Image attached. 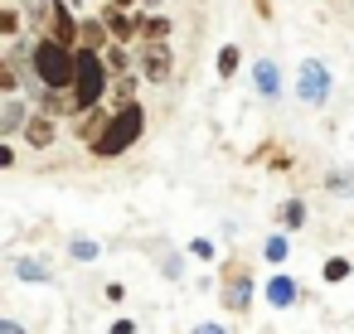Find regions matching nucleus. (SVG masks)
<instances>
[{"instance_id": "nucleus-10", "label": "nucleus", "mask_w": 354, "mask_h": 334, "mask_svg": "<svg viewBox=\"0 0 354 334\" xmlns=\"http://www.w3.org/2000/svg\"><path fill=\"white\" fill-rule=\"evenodd\" d=\"M54 136H59V126H54V117H49V112H39V117H30V126H25V141H30L35 150H44V146H54Z\"/></svg>"}, {"instance_id": "nucleus-16", "label": "nucleus", "mask_w": 354, "mask_h": 334, "mask_svg": "<svg viewBox=\"0 0 354 334\" xmlns=\"http://www.w3.org/2000/svg\"><path fill=\"white\" fill-rule=\"evenodd\" d=\"M238 63H243L238 44H223V49H218V78H233V73H238Z\"/></svg>"}, {"instance_id": "nucleus-12", "label": "nucleus", "mask_w": 354, "mask_h": 334, "mask_svg": "<svg viewBox=\"0 0 354 334\" xmlns=\"http://www.w3.org/2000/svg\"><path fill=\"white\" fill-rule=\"evenodd\" d=\"M107 39H112V35H107V25H102V20H83V30H78V49L102 54V49H112Z\"/></svg>"}, {"instance_id": "nucleus-6", "label": "nucleus", "mask_w": 354, "mask_h": 334, "mask_svg": "<svg viewBox=\"0 0 354 334\" xmlns=\"http://www.w3.org/2000/svg\"><path fill=\"white\" fill-rule=\"evenodd\" d=\"M49 39H59V44H78V30H83V20H73V6H68V0H54V10H49Z\"/></svg>"}, {"instance_id": "nucleus-25", "label": "nucleus", "mask_w": 354, "mask_h": 334, "mask_svg": "<svg viewBox=\"0 0 354 334\" xmlns=\"http://www.w3.org/2000/svg\"><path fill=\"white\" fill-rule=\"evenodd\" d=\"M0 334H25V324L20 320H0Z\"/></svg>"}, {"instance_id": "nucleus-5", "label": "nucleus", "mask_w": 354, "mask_h": 334, "mask_svg": "<svg viewBox=\"0 0 354 334\" xmlns=\"http://www.w3.org/2000/svg\"><path fill=\"white\" fill-rule=\"evenodd\" d=\"M223 310H248L252 305V271L243 266V262H233L228 271H223Z\"/></svg>"}, {"instance_id": "nucleus-19", "label": "nucleus", "mask_w": 354, "mask_h": 334, "mask_svg": "<svg viewBox=\"0 0 354 334\" xmlns=\"http://www.w3.org/2000/svg\"><path fill=\"white\" fill-rule=\"evenodd\" d=\"M281 223H286V228H301V223H306V204H301V199H286V204H281Z\"/></svg>"}, {"instance_id": "nucleus-4", "label": "nucleus", "mask_w": 354, "mask_h": 334, "mask_svg": "<svg viewBox=\"0 0 354 334\" xmlns=\"http://www.w3.org/2000/svg\"><path fill=\"white\" fill-rule=\"evenodd\" d=\"M296 97L310 102V107H325V102H330V68H325L320 59H306V63L296 68Z\"/></svg>"}, {"instance_id": "nucleus-29", "label": "nucleus", "mask_w": 354, "mask_h": 334, "mask_svg": "<svg viewBox=\"0 0 354 334\" xmlns=\"http://www.w3.org/2000/svg\"><path fill=\"white\" fill-rule=\"evenodd\" d=\"M141 6H160V0H141Z\"/></svg>"}, {"instance_id": "nucleus-28", "label": "nucleus", "mask_w": 354, "mask_h": 334, "mask_svg": "<svg viewBox=\"0 0 354 334\" xmlns=\"http://www.w3.org/2000/svg\"><path fill=\"white\" fill-rule=\"evenodd\" d=\"M112 6H117V10H127V6H141V0H112Z\"/></svg>"}, {"instance_id": "nucleus-27", "label": "nucleus", "mask_w": 354, "mask_h": 334, "mask_svg": "<svg viewBox=\"0 0 354 334\" xmlns=\"http://www.w3.org/2000/svg\"><path fill=\"white\" fill-rule=\"evenodd\" d=\"M257 15H262V20H267V15H272V6H267V0H257Z\"/></svg>"}, {"instance_id": "nucleus-15", "label": "nucleus", "mask_w": 354, "mask_h": 334, "mask_svg": "<svg viewBox=\"0 0 354 334\" xmlns=\"http://www.w3.org/2000/svg\"><path fill=\"white\" fill-rule=\"evenodd\" d=\"M141 39H151V44H165V39H170V20H165V15H151V20H141Z\"/></svg>"}, {"instance_id": "nucleus-13", "label": "nucleus", "mask_w": 354, "mask_h": 334, "mask_svg": "<svg viewBox=\"0 0 354 334\" xmlns=\"http://www.w3.org/2000/svg\"><path fill=\"white\" fill-rule=\"evenodd\" d=\"M102 25H107V35H112V39H131V35H141V20H127L117 6H107V10H102Z\"/></svg>"}, {"instance_id": "nucleus-1", "label": "nucleus", "mask_w": 354, "mask_h": 334, "mask_svg": "<svg viewBox=\"0 0 354 334\" xmlns=\"http://www.w3.org/2000/svg\"><path fill=\"white\" fill-rule=\"evenodd\" d=\"M141 136H146V112H141V102H122V107L107 112V121L97 126L93 155H97V160H117V155H127Z\"/></svg>"}, {"instance_id": "nucleus-8", "label": "nucleus", "mask_w": 354, "mask_h": 334, "mask_svg": "<svg viewBox=\"0 0 354 334\" xmlns=\"http://www.w3.org/2000/svg\"><path fill=\"white\" fill-rule=\"evenodd\" d=\"M141 73H146V83H165V78H170V49H165V44H146Z\"/></svg>"}, {"instance_id": "nucleus-24", "label": "nucleus", "mask_w": 354, "mask_h": 334, "mask_svg": "<svg viewBox=\"0 0 354 334\" xmlns=\"http://www.w3.org/2000/svg\"><path fill=\"white\" fill-rule=\"evenodd\" d=\"M194 334H228V329H223L218 320H199V324H194Z\"/></svg>"}, {"instance_id": "nucleus-2", "label": "nucleus", "mask_w": 354, "mask_h": 334, "mask_svg": "<svg viewBox=\"0 0 354 334\" xmlns=\"http://www.w3.org/2000/svg\"><path fill=\"white\" fill-rule=\"evenodd\" d=\"M30 63H35V78L44 92H68L73 88V73H78V49L39 35V44L30 49Z\"/></svg>"}, {"instance_id": "nucleus-3", "label": "nucleus", "mask_w": 354, "mask_h": 334, "mask_svg": "<svg viewBox=\"0 0 354 334\" xmlns=\"http://www.w3.org/2000/svg\"><path fill=\"white\" fill-rule=\"evenodd\" d=\"M107 83H112L107 59H102V54L78 49V73H73V88H68V107H73V112H93V107L102 102Z\"/></svg>"}, {"instance_id": "nucleus-9", "label": "nucleus", "mask_w": 354, "mask_h": 334, "mask_svg": "<svg viewBox=\"0 0 354 334\" xmlns=\"http://www.w3.org/2000/svg\"><path fill=\"white\" fill-rule=\"evenodd\" d=\"M252 88H257L262 97H281V68H277L272 59H257V63H252Z\"/></svg>"}, {"instance_id": "nucleus-21", "label": "nucleus", "mask_w": 354, "mask_h": 334, "mask_svg": "<svg viewBox=\"0 0 354 334\" xmlns=\"http://www.w3.org/2000/svg\"><path fill=\"white\" fill-rule=\"evenodd\" d=\"M0 35H10V39L20 35V10H15V6H6V10H0Z\"/></svg>"}, {"instance_id": "nucleus-23", "label": "nucleus", "mask_w": 354, "mask_h": 334, "mask_svg": "<svg viewBox=\"0 0 354 334\" xmlns=\"http://www.w3.org/2000/svg\"><path fill=\"white\" fill-rule=\"evenodd\" d=\"M189 252H194L199 262H209V257H214V242H209V237H194V242H189Z\"/></svg>"}, {"instance_id": "nucleus-20", "label": "nucleus", "mask_w": 354, "mask_h": 334, "mask_svg": "<svg viewBox=\"0 0 354 334\" xmlns=\"http://www.w3.org/2000/svg\"><path fill=\"white\" fill-rule=\"evenodd\" d=\"M68 252H73V262H97V252H102V247H97L93 237H73V247H68Z\"/></svg>"}, {"instance_id": "nucleus-17", "label": "nucleus", "mask_w": 354, "mask_h": 334, "mask_svg": "<svg viewBox=\"0 0 354 334\" xmlns=\"http://www.w3.org/2000/svg\"><path fill=\"white\" fill-rule=\"evenodd\" d=\"M286 252H291V242H286V237H281V233H272V237H267V242H262V257H267V262H272V266H277V262H286Z\"/></svg>"}, {"instance_id": "nucleus-11", "label": "nucleus", "mask_w": 354, "mask_h": 334, "mask_svg": "<svg viewBox=\"0 0 354 334\" xmlns=\"http://www.w3.org/2000/svg\"><path fill=\"white\" fill-rule=\"evenodd\" d=\"M25 126H30L25 102H20V97H6V107H0V136H15V131H25Z\"/></svg>"}, {"instance_id": "nucleus-26", "label": "nucleus", "mask_w": 354, "mask_h": 334, "mask_svg": "<svg viewBox=\"0 0 354 334\" xmlns=\"http://www.w3.org/2000/svg\"><path fill=\"white\" fill-rule=\"evenodd\" d=\"M112 334H136V324H131V320H117V324H112Z\"/></svg>"}, {"instance_id": "nucleus-18", "label": "nucleus", "mask_w": 354, "mask_h": 334, "mask_svg": "<svg viewBox=\"0 0 354 334\" xmlns=\"http://www.w3.org/2000/svg\"><path fill=\"white\" fill-rule=\"evenodd\" d=\"M349 271H354V266H349V257H330V262H325V281H330V286L349 281Z\"/></svg>"}, {"instance_id": "nucleus-22", "label": "nucleus", "mask_w": 354, "mask_h": 334, "mask_svg": "<svg viewBox=\"0 0 354 334\" xmlns=\"http://www.w3.org/2000/svg\"><path fill=\"white\" fill-rule=\"evenodd\" d=\"M102 59H107V68H112V73H122V68H127V49H122V44H112Z\"/></svg>"}, {"instance_id": "nucleus-7", "label": "nucleus", "mask_w": 354, "mask_h": 334, "mask_svg": "<svg viewBox=\"0 0 354 334\" xmlns=\"http://www.w3.org/2000/svg\"><path fill=\"white\" fill-rule=\"evenodd\" d=\"M267 300H272V310H291V305L301 300V286H296L286 271H272V281H267Z\"/></svg>"}, {"instance_id": "nucleus-14", "label": "nucleus", "mask_w": 354, "mask_h": 334, "mask_svg": "<svg viewBox=\"0 0 354 334\" xmlns=\"http://www.w3.org/2000/svg\"><path fill=\"white\" fill-rule=\"evenodd\" d=\"M15 276H20V281H30V286H35V281L44 286L54 271H49V262H39V257H20V262H15Z\"/></svg>"}]
</instances>
